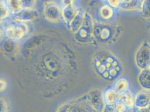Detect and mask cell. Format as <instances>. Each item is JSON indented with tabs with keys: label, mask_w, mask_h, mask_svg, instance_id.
I'll use <instances>...</instances> for the list:
<instances>
[{
	"label": "cell",
	"mask_w": 150,
	"mask_h": 112,
	"mask_svg": "<svg viewBox=\"0 0 150 112\" xmlns=\"http://www.w3.org/2000/svg\"><path fill=\"white\" fill-rule=\"evenodd\" d=\"M74 0H62V3L63 5L65 6H68L69 5H72L73 3Z\"/></svg>",
	"instance_id": "4316f807"
},
{
	"label": "cell",
	"mask_w": 150,
	"mask_h": 112,
	"mask_svg": "<svg viewBox=\"0 0 150 112\" xmlns=\"http://www.w3.org/2000/svg\"><path fill=\"white\" fill-rule=\"evenodd\" d=\"M136 112H150V106L144 108H138Z\"/></svg>",
	"instance_id": "484cf974"
},
{
	"label": "cell",
	"mask_w": 150,
	"mask_h": 112,
	"mask_svg": "<svg viewBox=\"0 0 150 112\" xmlns=\"http://www.w3.org/2000/svg\"><path fill=\"white\" fill-rule=\"evenodd\" d=\"M142 2L143 0H132L131 2L127 4H121L120 6L122 10L125 11H141Z\"/></svg>",
	"instance_id": "8fae6325"
},
{
	"label": "cell",
	"mask_w": 150,
	"mask_h": 112,
	"mask_svg": "<svg viewBox=\"0 0 150 112\" xmlns=\"http://www.w3.org/2000/svg\"><path fill=\"white\" fill-rule=\"evenodd\" d=\"M39 16L37 10L34 9L23 8L19 13H15V18L21 22L31 21Z\"/></svg>",
	"instance_id": "8992f818"
},
{
	"label": "cell",
	"mask_w": 150,
	"mask_h": 112,
	"mask_svg": "<svg viewBox=\"0 0 150 112\" xmlns=\"http://www.w3.org/2000/svg\"><path fill=\"white\" fill-rule=\"evenodd\" d=\"M7 111L6 101L3 99H1V112H7Z\"/></svg>",
	"instance_id": "603a6c76"
},
{
	"label": "cell",
	"mask_w": 150,
	"mask_h": 112,
	"mask_svg": "<svg viewBox=\"0 0 150 112\" xmlns=\"http://www.w3.org/2000/svg\"><path fill=\"white\" fill-rule=\"evenodd\" d=\"M138 81L141 87L144 90L150 91V69H147L141 70L138 77Z\"/></svg>",
	"instance_id": "ba28073f"
},
{
	"label": "cell",
	"mask_w": 150,
	"mask_h": 112,
	"mask_svg": "<svg viewBox=\"0 0 150 112\" xmlns=\"http://www.w3.org/2000/svg\"><path fill=\"white\" fill-rule=\"evenodd\" d=\"M131 1L132 0H121V4H127Z\"/></svg>",
	"instance_id": "83f0119b"
},
{
	"label": "cell",
	"mask_w": 150,
	"mask_h": 112,
	"mask_svg": "<svg viewBox=\"0 0 150 112\" xmlns=\"http://www.w3.org/2000/svg\"><path fill=\"white\" fill-rule=\"evenodd\" d=\"M134 106L138 108L150 106V91L143 90L139 91L134 97Z\"/></svg>",
	"instance_id": "52a82bcc"
},
{
	"label": "cell",
	"mask_w": 150,
	"mask_h": 112,
	"mask_svg": "<svg viewBox=\"0 0 150 112\" xmlns=\"http://www.w3.org/2000/svg\"><path fill=\"white\" fill-rule=\"evenodd\" d=\"M83 20L84 13H82L81 11H79L75 18L69 24L70 26V29L74 34H76L79 30L83 23Z\"/></svg>",
	"instance_id": "30bf717a"
},
{
	"label": "cell",
	"mask_w": 150,
	"mask_h": 112,
	"mask_svg": "<svg viewBox=\"0 0 150 112\" xmlns=\"http://www.w3.org/2000/svg\"><path fill=\"white\" fill-rule=\"evenodd\" d=\"M36 2V0H23V8L33 9Z\"/></svg>",
	"instance_id": "ffe728a7"
},
{
	"label": "cell",
	"mask_w": 150,
	"mask_h": 112,
	"mask_svg": "<svg viewBox=\"0 0 150 112\" xmlns=\"http://www.w3.org/2000/svg\"><path fill=\"white\" fill-rule=\"evenodd\" d=\"M77 13L78 11L74 5L72 4L68 6H65L63 7L62 11V16L64 21L69 24Z\"/></svg>",
	"instance_id": "9c48e42d"
},
{
	"label": "cell",
	"mask_w": 150,
	"mask_h": 112,
	"mask_svg": "<svg viewBox=\"0 0 150 112\" xmlns=\"http://www.w3.org/2000/svg\"><path fill=\"white\" fill-rule=\"evenodd\" d=\"M141 11L144 18L150 19V0H143Z\"/></svg>",
	"instance_id": "e0dca14e"
},
{
	"label": "cell",
	"mask_w": 150,
	"mask_h": 112,
	"mask_svg": "<svg viewBox=\"0 0 150 112\" xmlns=\"http://www.w3.org/2000/svg\"><path fill=\"white\" fill-rule=\"evenodd\" d=\"M102 112H116L114 105L107 104L104 106Z\"/></svg>",
	"instance_id": "cb8c5ba5"
},
{
	"label": "cell",
	"mask_w": 150,
	"mask_h": 112,
	"mask_svg": "<svg viewBox=\"0 0 150 112\" xmlns=\"http://www.w3.org/2000/svg\"><path fill=\"white\" fill-rule=\"evenodd\" d=\"M9 9L6 5L3 2L1 1V19L6 18L9 15Z\"/></svg>",
	"instance_id": "ac0fdd59"
},
{
	"label": "cell",
	"mask_w": 150,
	"mask_h": 112,
	"mask_svg": "<svg viewBox=\"0 0 150 112\" xmlns=\"http://www.w3.org/2000/svg\"><path fill=\"white\" fill-rule=\"evenodd\" d=\"M110 6L116 8L120 6L121 4V0H107Z\"/></svg>",
	"instance_id": "7402d4cb"
},
{
	"label": "cell",
	"mask_w": 150,
	"mask_h": 112,
	"mask_svg": "<svg viewBox=\"0 0 150 112\" xmlns=\"http://www.w3.org/2000/svg\"><path fill=\"white\" fill-rule=\"evenodd\" d=\"M128 87V82L127 80L124 79L122 78L118 80L115 84V90L118 92L119 94L125 93L127 91V89Z\"/></svg>",
	"instance_id": "9a60e30c"
},
{
	"label": "cell",
	"mask_w": 150,
	"mask_h": 112,
	"mask_svg": "<svg viewBox=\"0 0 150 112\" xmlns=\"http://www.w3.org/2000/svg\"><path fill=\"white\" fill-rule=\"evenodd\" d=\"M149 69H150V67H149Z\"/></svg>",
	"instance_id": "f1b7e54d"
},
{
	"label": "cell",
	"mask_w": 150,
	"mask_h": 112,
	"mask_svg": "<svg viewBox=\"0 0 150 112\" xmlns=\"http://www.w3.org/2000/svg\"><path fill=\"white\" fill-rule=\"evenodd\" d=\"M6 87V84L3 79L1 80V91H3Z\"/></svg>",
	"instance_id": "d4e9b609"
},
{
	"label": "cell",
	"mask_w": 150,
	"mask_h": 112,
	"mask_svg": "<svg viewBox=\"0 0 150 112\" xmlns=\"http://www.w3.org/2000/svg\"><path fill=\"white\" fill-rule=\"evenodd\" d=\"M99 13L101 17L105 20L111 18L113 15L112 8L108 5H104L101 7Z\"/></svg>",
	"instance_id": "2e32d148"
},
{
	"label": "cell",
	"mask_w": 150,
	"mask_h": 112,
	"mask_svg": "<svg viewBox=\"0 0 150 112\" xmlns=\"http://www.w3.org/2000/svg\"><path fill=\"white\" fill-rule=\"evenodd\" d=\"M135 63L138 69L143 70L150 66V43L144 41L138 47L135 54Z\"/></svg>",
	"instance_id": "7a4b0ae2"
},
{
	"label": "cell",
	"mask_w": 150,
	"mask_h": 112,
	"mask_svg": "<svg viewBox=\"0 0 150 112\" xmlns=\"http://www.w3.org/2000/svg\"><path fill=\"white\" fill-rule=\"evenodd\" d=\"M93 21L91 16L87 13H84V20L83 23L81 27L75 34H79V37L77 38V39L79 38L81 39H88L91 36L92 33L93 28Z\"/></svg>",
	"instance_id": "5b68a950"
},
{
	"label": "cell",
	"mask_w": 150,
	"mask_h": 112,
	"mask_svg": "<svg viewBox=\"0 0 150 112\" xmlns=\"http://www.w3.org/2000/svg\"><path fill=\"white\" fill-rule=\"evenodd\" d=\"M118 100L123 103L129 109L132 108L135 104L134 97L129 91L119 94Z\"/></svg>",
	"instance_id": "7c38bea8"
},
{
	"label": "cell",
	"mask_w": 150,
	"mask_h": 112,
	"mask_svg": "<svg viewBox=\"0 0 150 112\" xmlns=\"http://www.w3.org/2000/svg\"><path fill=\"white\" fill-rule=\"evenodd\" d=\"M114 107L116 112H128L127 109H129L123 103L119 100L115 103Z\"/></svg>",
	"instance_id": "d6986e66"
},
{
	"label": "cell",
	"mask_w": 150,
	"mask_h": 112,
	"mask_svg": "<svg viewBox=\"0 0 150 112\" xmlns=\"http://www.w3.org/2000/svg\"><path fill=\"white\" fill-rule=\"evenodd\" d=\"M119 94L115 90L109 89L107 90L104 95V99L107 104L114 105L119 99Z\"/></svg>",
	"instance_id": "4fadbf2b"
},
{
	"label": "cell",
	"mask_w": 150,
	"mask_h": 112,
	"mask_svg": "<svg viewBox=\"0 0 150 112\" xmlns=\"http://www.w3.org/2000/svg\"><path fill=\"white\" fill-rule=\"evenodd\" d=\"M28 31V26L23 22H21L20 23L8 26L6 29V35L9 39L17 40L21 39Z\"/></svg>",
	"instance_id": "277c9868"
},
{
	"label": "cell",
	"mask_w": 150,
	"mask_h": 112,
	"mask_svg": "<svg viewBox=\"0 0 150 112\" xmlns=\"http://www.w3.org/2000/svg\"><path fill=\"white\" fill-rule=\"evenodd\" d=\"M7 4L9 10L14 13H19L23 9V0H7Z\"/></svg>",
	"instance_id": "5bb4252c"
},
{
	"label": "cell",
	"mask_w": 150,
	"mask_h": 112,
	"mask_svg": "<svg viewBox=\"0 0 150 112\" xmlns=\"http://www.w3.org/2000/svg\"><path fill=\"white\" fill-rule=\"evenodd\" d=\"M85 109L84 108H80V107L77 106V108H75V106H72V104H70V106L69 107V111L67 112H85ZM86 112H89L87 111ZM91 112H93L92 111Z\"/></svg>",
	"instance_id": "44dd1931"
},
{
	"label": "cell",
	"mask_w": 150,
	"mask_h": 112,
	"mask_svg": "<svg viewBox=\"0 0 150 112\" xmlns=\"http://www.w3.org/2000/svg\"><path fill=\"white\" fill-rule=\"evenodd\" d=\"M95 69L104 79L112 80L118 77L122 72V65L116 56L110 52H104V55L96 58Z\"/></svg>",
	"instance_id": "6da1fadb"
},
{
	"label": "cell",
	"mask_w": 150,
	"mask_h": 112,
	"mask_svg": "<svg viewBox=\"0 0 150 112\" xmlns=\"http://www.w3.org/2000/svg\"><path fill=\"white\" fill-rule=\"evenodd\" d=\"M43 13L45 19L53 23L59 21L62 15L60 7L53 2H47L44 4Z\"/></svg>",
	"instance_id": "3957f363"
},
{
	"label": "cell",
	"mask_w": 150,
	"mask_h": 112,
	"mask_svg": "<svg viewBox=\"0 0 150 112\" xmlns=\"http://www.w3.org/2000/svg\"></svg>",
	"instance_id": "f546056e"
}]
</instances>
